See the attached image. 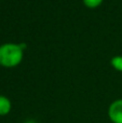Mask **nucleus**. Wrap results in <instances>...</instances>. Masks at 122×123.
I'll list each match as a JSON object with an SVG mask.
<instances>
[{
	"instance_id": "423d86ee",
	"label": "nucleus",
	"mask_w": 122,
	"mask_h": 123,
	"mask_svg": "<svg viewBox=\"0 0 122 123\" xmlns=\"http://www.w3.org/2000/svg\"><path fill=\"white\" fill-rule=\"evenodd\" d=\"M24 123H37V121H35V120H32V119H29V120H27V121H25Z\"/></svg>"
},
{
	"instance_id": "39448f33",
	"label": "nucleus",
	"mask_w": 122,
	"mask_h": 123,
	"mask_svg": "<svg viewBox=\"0 0 122 123\" xmlns=\"http://www.w3.org/2000/svg\"><path fill=\"white\" fill-rule=\"evenodd\" d=\"M82 1H83L85 6H88L90 9H95L98 6H101L104 0H82Z\"/></svg>"
},
{
	"instance_id": "f03ea898",
	"label": "nucleus",
	"mask_w": 122,
	"mask_h": 123,
	"mask_svg": "<svg viewBox=\"0 0 122 123\" xmlns=\"http://www.w3.org/2000/svg\"><path fill=\"white\" fill-rule=\"evenodd\" d=\"M108 118L112 123H122V98L116 99L109 105Z\"/></svg>"
},
{
	"instance_id": "f257e3e1",
	"label": "nucleus",
	"mask_w": 122,
	"mask_h": 123,
	"mask_svg": "<svg viewBox=\"0 0 122 123\" xmlns=\"http://www.w3.org/2000/svg\"><path fill=\"white\" fill-rule=\"evenodd\" d=\"M24 56V49L21 44L4 43L0 45V66L13 68L21 64Z\"/></svg>"
},
{
	"instance_id": "7ed1b4c3",
	"label": "nucleus",
	"mask_w": 122,
	"mask_h": 123,
	"mask_svg": "<svg viewBox=\"0 0 122 123\" xmlns=\"http://www.w3.org/2000/svg\"><path fill=\"white\" fill-rule=\"evenodd\" d=\"M11 109H12L11 100L9 99L6 96L0 95V117H3V116L9 115Z\"/></svg>"
},
{
	"instance_id": "20e7f679",
	"label": "nucleus",
	"mask_w": 122,
	"mask_h": 123,
	"mask_svg": "<svg viewBox=\"0 0 122 123\" xmlns=\"http://www.w3.org/2000/svg\"><path fill=\"white\" fill-rule=\"evenodd\" d=\"M111 66L118 71H122V56L118 55V56H114L110 61Z\"/></svg>"
}]
</instances>
